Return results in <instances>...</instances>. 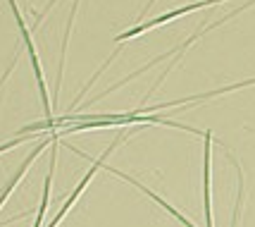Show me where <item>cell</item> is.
Returning a JSON list of instances; mask_svg holds the SVG:
<instances>
[{
	"label": "cell",
	"mask_w": 255,
	"mask_h": 227,
	"mask_svg": "<svg viewBox=\"0 0 255 227\" xmlns=\"http://www.w3.org/2000/svg\"><path fill=\"white\" fill-rule=\"evenodd\" d=\"M7 2H10L12 12H14V19H17V26H19V31H22L24 45H26V50H29V60H31L33 74H36V84H38V91H41V101H43L45 120H50V117H53V108H50V96H48V89H45V77H43V69H41V60H38V53H36V48H33L31 34H29V29H26V24H24L22 14H19V10H17V0H7Z\"/></svg>",
	"instance_id": "6da1fadb"
},
{
	"label": "cell",
	"mask_w": 255,
	"mask_h": 227,
	"mask_svg": "<svg viewBox=\"0 0 255 227\" xmlns=\"http://www.w3.org/2000/svg\"><path fill=\"white\" fill-rule=\"evenodd\" d=\"M217 2H227V0H200V2H189V5H181V7H177V10H167V12H162L160 17H153L150 22L136 24V26H131V29H127V31H122V34H117V36H115V41H117V43H124L127 38H136V36H141L143 31H148V29H155V26H160V24L172 22V19H177V17L186 14V12H196V10H200V7L217 5Z\"/></svg>",
	"instance_id": "7a4b0ae2"
},
{
	"label": "cell",
	"mask_w": 255,
	"mask_h": 227,
	"mask_svg": "<svg viewBox=\"0 0 255 227\" xmlns=\"http://www.w3.org/2000/svg\"><path fill=\"white\" fill-rule=\"evenodd\" d=\"M122 141H124V134H122V136H117V139L112 141L110 146L105 148V153H103V156H98V160L93 163V168H91V170L86 172V175H84V180H81V182H79V184H77V189H74V194H72V196H69V199H67V201H65V206L60 208V213H57V216L53 218V223H50V225H48V227H57V225H60V223H62V218H65L67 213H69V208H72V206L77 204V199H79V196H81V192L86 189V184H89V182L93 180V175H96V172H98L100 168L105 165V158H108V156H110L112 151H115V148L120 146Z\"/></svg>",
	"instance_id": "3957f363"
},
{
	"label": "cell",
	"mask_w": 255,
	"mask_h": 227,
	"mask_svg": "<svg viewBox=\"0 0 255 227\" xmlns=\"http://www.w3.org/2000/svg\"><path fill=\"white\" fill-rule=\"evenodd\" d=\"M205 148H203V208L208 227H212V134L205 132Z\"/></svg>",
	"instance_id": "277c9868"
}]
</instances>
